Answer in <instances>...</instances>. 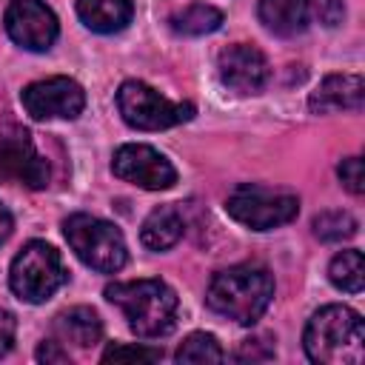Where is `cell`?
Returning a JSON list of instances; mask_svg holds the SVG:
<instances>
[{"mask_svg": "<svg viewBox=\"0 0 365 365\" xmlns=\"http://www.w3.org/2000/svg\"><path fill=\"white\" fill-rule=\"evenodd\" d=\"M106 299L125 317L131 334L143 339H160L174 331L180 299L163 279H128L106 285Z\"/></svg>", "mask_w": 365, "mask_h": 365, "instance_id": "6da1fadb", "label": "cell"}, {"mask_svg": "<svg viewBox=\"0 0 365 365\" xmlns=\"http://www.w3.org/2000/svg\"><path fill=\"white\" fill-rule=\"evenodd\" d=\"M274 299V277L262 265H231L211 277L205 302L237 325H254Z\"/></svg>", "mask_w": 365, "mask_h": 365, "instance_id": "7a4b0ae2", "label": "cell"}, {"mask_svg": "<svg viewBox=\"0 0 365 365\" xmlns=\"http://www.w3.org/2000/svg\"><path fill=\"white\" fill-rule=\"evenodd\" d=\"M302 345L317 365H359L365 359L362 317L348 305H325L308 319Z\"/></svg>", "mask_w": 365, "mask_h": 365, "instance_id": "3957f363", "label": "cell"}, {"mask_svg": "<svg viewBox=\"0 0 365 365\" xmlns=\"http://www.w3.org/2000/svg\"><path fill=\"white\" fill-rule=\"evenodd\" d=\"M63 234H66L68 248L77 254V259L83 265H88L91 271L114 274L128 259V248H125L123 231L114 222L100 220L94 214H71V217H66L63 220Z\"/></svg>", "mask_w": 365, "mask_h": 365, "instance_id": "277c9868", "label": "cell"}, {"mask_svg": "<svg viewBox=\"0 0 365 365\" xmlns=\"http://www.w3.org/2000/svg\"><path fill=\"white\" fill-rule=\"evenodd\" d=\"M66 279H68V271L63 265L60 251L43 240L26 242L9 268V285L14 297L31 305L51 299L54 291L66 285Z\"/></svg>", "mask_w": 365, "mask_h": 365, "instance_id": "5b68a950", "label": "cell"}, {"mask_svg": "<svg viewBox=\"0 0 365 365\" xmlns=\"http://www.w3.org/2000/svg\"><path fill=\"white\" fill-rule=\"evenodd\" d=\"M225 211L231 220L251 231H271L297 220L299 197L291 191H274L257 182H242L228 194Z\"/></svg>", "mask_w": 365, "mask_h": 365, "instance_id": "8992f818", "label": "cell"}, {"mask_svg": "<svg viewBox=\"0 0 365 365\" xmlns=\"http://www.w3.org/2000/svg\"><path fill=\"white\" fill-rule=\"evenodd\" d=\"M117 108L125 125L137 131H163L188 123L197 114L191 103H174L143 80H125L117 88Z\"/></svg>", "mask_w": 365, "mask_h": 365, "instance_id": "52a82bcc", "label": "cell"}, {"mask_svg": "<svg viewBox=\"0 0 365 365\" xmlns=\"http://www.w3.org/2000/svg\"><path fill=\"white\" fill-rule=\"evenodd\" d=\"M51 168L48 160L34 148L29 131L0 128V182H17L31 191L48 185Z\"/></svg>", "mask_w": 365, "mask_h": 365, "instance_id": "ba28073f", "label": "cell"}, {"mask_svg": "<svg viewBox=\"0 0 365 365\" xmlns=\"http://www.w3.org/2000/svg\"><path fill=\"white\" fill-rule=\"evenodd\" d=\"M20 103L31 120H74L86 108V91L71 77H46L29 83Z\"/></svg>", "mask_w": 365, "mask_h": 365, "instance_id": "9c48e42d", "label": "cell"}, {"mask_svg": "<svg viewBox=\"0 0 365 365\" xmlns=\"http://www.w3.org/2000/svg\"><path fill=\"white\" fill-rule=\"evenodd\" d=\"M111 171L123 182H131L145 191H165L177 182V168L165 154L143 143H125L111 157Z\"/></svg>", "mask_w": 365, "mask_h": 365, "instance_id": "30bf717a", "label": "cell"}, {"mask_svg": "<svg viewBox=\"0 0 365 365\" xmlns=\"http://www.w3.org/2000/svg\"><path fill=\"white\" fill-rule=\"evenodd\" d=\"M3 23L6 34L26 51H48L60 34L57 14L40 0H11Z\"/></svg>", "mask_w": 365, "mask_h": 365, "instance_id": "8fae6325", "label": "cell"}, {"mask_svg": "<svg viewBox=\"0 0 365 365\" xmlns=\"http://www.w3.org/2000/svg\"><path fill=\"white\" fill-rule=\"evenodd\" d=\"M217 74H220L222 86L231 88L234 94H259L268 86L271 66L257 46L234 43L220 51Z\"/></svg>", "mask_w": 365, "mask_h": 365, "instance_id": "7c38bea8", "label": "cell"}, {"mask_svg": "<svg viewBox=\"0 0 365 365\" xmlns=\"http://www.w3.org/2000/svg\"><path fill=\"white\" fill-rule=\"evenodd\" d=\"M365 103V88L359 74H328L317 91L308 97V108L314 114L331 111H359Z\"/></svg>", "mask_w": 365, "mask_h": 365, "instance_id": "4fadbf2b", "label": "cell"}, {"mask_svg": "<svg viewBox=\"0 0 365 365\" xmlns=\"http://www.w3.org/2000/svg\"><path fill=\"white\" fill-rule=\"evenodd\" d=\"M259 23L279 37H294L308 29L311 0H259L257 3Z\"/></svg>", "mask_w": 365, "mask_h": 365, "instance_id": "5bb4252c", "label": "cell"}, {"mask_svg": "<svg viewBox=\"0 0 365 365\" xmlns=\"http://www.w3.org/2000/svg\"><path fill=\"white\" fill-rule=\"evenodd\" d=\"M77 17L97 34H114L131 23L134 0H77Z\"/></svg>", "mask_w": 365, "mask_h": 365, "instance_id": "9a60e30c", "label": "cell"}, {"mask_svg": "<svg viewBox=\"0 0 365 365\" xmlns=\"http://www.w3.org/2000/svg\"><path fill=\"white\" fill-rule=\"evenodd\" d=\"M54 334L60 342H71L77 348H91L103 336V322H100L94 308L74 305V308L54 317Z\"/></svg>", "mask_w": 365, "mask_h": 365, "instance_id": "2e32d148", "label": "cell"}, {"mask_svg": "<svg viewBox=\"0 0 365 365\" xmlns=\"http://www.w3.org/2000/svg\"><path fill=\"white\" fill-rule=\"evenodd\" d=\"M185 231V222H182V214L174 208V205H160L154 208L145 220H143V228H140V242L148 248V251H168L180 242Z\"/></svg>", "mask_w": 365, "mask_h": 365, "instance_id": "e0dca14e", "label": "cell"}, {"mask_svg": "<svg viewBox=\"0 0 365 365\" xmlns=\"http://www.w3.org/2000/svg\"><path fill=\"white\" fill-rule=\"evenodd\" d=\"M328 279L334 282V288L345 291V294H359L362 282H365V262H362V251L348 248L339 251L331 265H328Z\"/></svg>", "mask_w": 365, "mask_h": 365, "instance_id": "ac0fdd59", "label": "cell"}, {"mask_svg": "<svg viewBox=\"0 0 365 365\" xmlns=\"http://www.w3.org/2000/svg\"><path fill=\"white\" fill-rule=\"evenodd\" d=\"M222 26V11L205 3H191L182 11H177L171 17V29L188 37H200V34H211Z\"/></svg>", "mask_w": 365, "mask_h": 365, "instance_id": "d6986e66", "label": "cell"}, {"mask_svg": "<svg viewBox=\"0 0 365 365\" xmlns=\"http://www.w3.org/2000/svg\"><path fill=\"white\" fill-rule=\"evenodd\" d=\"M174 359L177 362H222L225 354H222V348H220L214 334L197 331V334H188L182 339V345L177 348Z\"/></svg>", "mask_w": 365, "mask_h": 365, "instance_id": "ffe728a7", "label": "cell"}, {"mask_svg": "<svg viewBox=\"0 0 365 365\" xmlns=\"http://www.w3.org/2000/svg\"><path fill=\"white\" fill-rule=\"evenodd\" d=\"M314 234L322 242H342L356 234V220L348 211H322L314 217Z\"/></svg>", "mask_w": 365, "mask_h": 365, "instance_id": "44dd1931", "label": "cell"}, {"mask_svg": "<svg viewBox=\"0 0 365 365\" xmlns=\"http://www.w3.org/2000/svg\"><path fill=\"white\" fill-rule=\"evenodd\" d=\"M163 356L160 348H145V345H111L103 354V362H157Z\"/></svg>", "mask_w": 365, "mask_h": 365, "instance_id": "7402d4cb", "label": "cell"}, {"mask_svg": "<svg viewBox=\"0 0 365 365\" xmlns=\"http://www.w3.org/2000/svg\"><path fill=\"white\" fill-rule=\"evenodd\" d=\"M336 177L339 182L354 194L359 197L365 191V177H362V160L359 157H345L339 165H336Z\"/></svg>", "mask_w": 365, "mask_h": 365, "instance_id": "603a6c76", "label": "cell"}, {"mask_svg": "<svg viewBox=\"0 0 365 365\" xmlns=\"http://www.w3.org/2000/svg\"><path fill=\"white\" fill-rule=\"evenodd\" d=\"M274 356V345L265 339V336H254V339H245L237 351V359L240 362H254V359H271Z\"/></svg>", "mask_w": 365, "mask_h": 365, "instance_id": "cb8c5ba5", "label": "cell"}, {"mask_svg": "<svg viewBox=\"0 0 365 365\" xmlns=\"http://www.w3.org/2000/svg\"><path fill=\"white\" fill-rule=\"evenodd\" d=\"M37 362H46V365H66V362H68V351L60 348L57 339H46V342H40V348H37Z\"/></svg>", "mask_w": 365, "mask_h": 365, "instance_id": "d4e9b609", "label": "cell"}, {"mask_svg": "<svg viewBox=\"0 0 365 365\" xmlns=\"http://www.w3.org/2000/svg\"><path fill=\"white\" fill-rule=\"evenodd\" d=\"M317 17L325 23V26H339L342 17H345V6L342 0H317Z\"/></svg>", "mask_w": 365, "mask_h": 365, "instance_id": "484cf974", "label": "cell"}, {"mask_svg": "<svg viewBox=\"0 0 365 365\" xmlns=\"http://www.w3.org/2000/svg\"><path fill=\"white\" fill-rule=\"evenodd\" d=\"M14 334H17V322H14V314L0 308V356H6L11 351V342H14Z\"/></svg>", "mask_w": 365, "mask_h": 365, "instance_id": "4316f807", "label": "cell"}, {"mask_svg": "<svg viewBox=\"0 0 365 365\" xmlns=\"http://www.w3.org/2000/svg\"><path fill=\"white\" fill-rule=\"evenodd\" d=\"M11 228H14V220H11V211L0 202V245L11 237Z\"/></svg>", "mask_w": 365, "mask_h": 365, "instance_id": "83f0119b", "label": "cell"}]
</instances>
